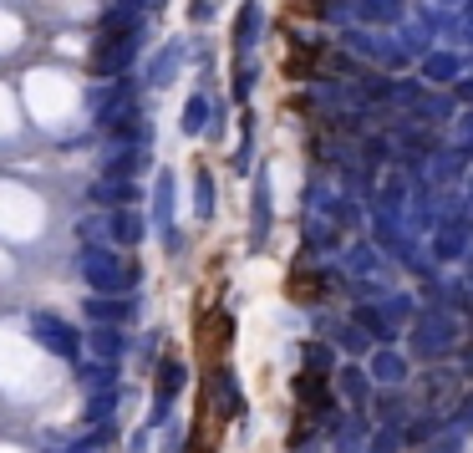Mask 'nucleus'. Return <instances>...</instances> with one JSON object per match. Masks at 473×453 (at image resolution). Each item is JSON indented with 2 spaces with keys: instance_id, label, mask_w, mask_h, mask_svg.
I'll return each mask as SVG.
<instances>
[{
  "instance_id": "7ed1b4c3",
  "label": "nucleus",
  "mask_w": 473,
  "mask_h": 453,
  "mask_svg": "<svg viewBox=\"0 0 473 453\" xmlns=\"http://www.w3.org/2000/svg\"><path fill=\"white\" fill-rule=\"evenodd\" d=\"M184 382H189L184 362H163V367H158V403H153V423H163V418H168V407H174V397L184 392Z\"/></svg>"
},
{
  "instance_id": "2eb2a0df",
  "label": "nucleus",
  "mask_w": 473,
  "mask_h": 453,
  "mask_svg": "<svg viewBox=\"0 0 473 453\" xmlns=\"http://www.w3.org/2000/svg\"><path fill=\"white\" fill-rule=\"evenodd\" d=\"M108 367H82V382H92V388H102V382H108Z\"/></svg>"
},
{
  "instance_id": "1a4fd4ad",
  "label": "nucleus",
  "mask_w": 473,
  "mask_h": 453,
  "mask_svg": "<svg viewBox=\"0 0 473 453\" xmlns=\"http://www.w3.org/2000/svg\"><path fill=\"white\" fill-rule=\"evenodd\" d=\"M112 407H117V392H97L92 403H87V423H108Z\"/></svg>"
},
{
  "instance_id": "9b49d317",
  "label": "nucleus",
  "mask_w": 473,
  "mask_h": 453,
  "mask_svg": "<svg viewBox=\"0 0 473 453\" xmlns=\"http://www.w3.org/2000/svg\"><path fill=\"white\" fill-rule=\"evenodd\" d=\"M138 169H142V153H123V158H112L108 163V179H133Z\"/></svg>"
},
{
  "instance_id": "6e6552de",
  "label": "nucleus",
  "mask_w": 473,
  "mask_h": 453,
  "mask_svg": "<svg viewBox=\"0 0 473 453\" xmlns=\"http://www.w3.org/2000/svg\"><path fill=\"white\" fill-rule=\"evenodd\" d=\"M168 219H174V173H158V224L168 230Z\"/></svg>"
},
{
  "instance_id": "f8f14e48",
  "label": "nucleus",
  "mask_w": 473,
  "mask_h": 453,
  "mask_svg": "<svg viewBox=\"0 0 473 453\" xmlns=\"http://www.w3.org/2000/svg\"><path fill=\"white\" fill-rule=\"evenodd\" d=\"M87 346H92V352H123V336H117V331H92Z\"/></svg>"
},
{
  "instance_id": "f257e3e1",
  "label": "nucleus",
  "mask_w": 473,
  "mask_h": 453,
  "mask_svg": "<svg viewBox=\"0 0 473 453\" xmlns=\"http://www.w3.org/2000/svg\"><path fill=\"white\" fill-rule=\"evenodd\" d=\"M82 281L92 285V296H123V291L138 285V266H123L112 250L87 245V250H82Z\"/></svg>"
},
{
  "instance_id": "20e7f679",
  "label": "nucleus",
  "mask_w": 473,
  "mask_h": 453,
  "mask_svg": "<svg viewBox=\"0 0 473 453\" xmlns=\"http://www.w3.org/2000/svg\"><path fill=\"white\" fill-rule=\"evenodd\" d=\"M87 311L97 316V321H127V316H133V296H92L87 301Z\"/></svg>"
},
{
  "instance_id": "39448f33",
  "label": "nucleus",
  "mask_w": 473,
  "mask_h": 453,
  "mask_svg": "<svg viewBox=\"0 0 473 453\" xmlns=\"http://www.w3.org/2000/svg\"><path fill=\"white\" fill-rule=\"evenodd\" d=\"M112 240H117V245H138L142 240V214L138 209H117V214H112Z\"/></svg>"
},
{
  "instance_id": "ddd939ff",
  "label": "nucleus",
  "mask_w": 473,
  "mask_h": 453,
  "mask_svg": "<svg viewBox=\"0 0 473 453\" xmlns=\"http://www.w3.org/2000/svg\"><path fill=\"white\" fill-rule=\"evenodd\" d=\"M194 204H199V214H214V184H209V173H199V199H194Z\"/></svg>"
},
{
  "instance_id": "f3484780",
  "label": "nucleus",
  "mask_w": 473,
  "mask_h": 453,
  "mask_svg": "<svg viewBox=\"0 0 473 453\" xmlns=\"http://www.w3.org/2000/svg\"><path fill=\"white\" fill-rule=\"evenodd\" d=\"M469 270H473V260H469Z\"/></svg>"
},
{
  "instance_id": "4468645a",
  "label": "nucleus",
  "mask_w": 473,
  "mask_h": 453,
  "mask_svg": "<svg viewBox=\"0 0 473 453\" xmlns=\"http://www.w3.org/2000/svg\"><path fill=\"white\" fill-rule=\"evenodd\" d=\"M184 127H189V133H199V127H204V102H199V97H194L189 112H184Z\"/></svg>"
},
{
  "instance_id": "f03ea898",
  "label": "nucleus",
  "mask_w": 473,
  "mask_h": 453,
  "mask_svg": "<svg viewBox=\"0 0 473 453\" xmlns=\"http://www.w3.org/2000/svg\"><path fill=\"white\" fill-rule=\"evenodd\" d=\"M31 336L41 346H51L56 357H66V362H77L82 357V336L66 321H56V316H31Z\"/></svg>"
},
{
  "instance_id": "423d86ee",
  "label": "nucleus",
  "mask_w": 473,
  "mask_h": 453,
  "mask_svg": "<svg viewBox=\"0 0 473 453\" xmlns=\"http://www.w3.org/2000/svg\"><path fill=\"white\" fill-rule=\"evenodd\" d=\"M92 199L97 204H138V188H133V179H108V184H97Z\"/></svg>"
},
{
  "instance_id": "9d476101",
  "label": "nucleus",
  "mask_w": 473,
  "mask_h": 453,
  "mask_svg": "<svg viewBox=\"0 0 473 453\" xmlns=\"http://www.w3.org/2000/svg\"><path fill=\"white\" fill-rule=\"evenodd\" d=\"M305 372H331V346H321V342H311L305 346Z\"/></svg>"
},
{
  "instance_id": "dca6fc26",
  "label": "nucleus",
  "mask_w": 473,
  "mask_h": 453,
  "mask_svg": "<svg viewBox=\"0 0 473 453\" xmlns=\"http://www.w3.org/2000/svg\"><path fill=\"white\" fill-rule=\"evenodd\" d=\"M97 449H102V433H87L82 443H72V453H97Z\"/></svg>"
},
{
  "instance_id": "0eeeda50",
  "label": "nucleus",
  "mask_w": 473,
  "mask_h": 453,
  "mask_svg": "<svg viewBox=\"0 0 473 453\" xmlns=\"http://www.w3.org/2000/svg\"><path fill=\"white\" fill-rule=\"evenodd\" d=\"M214 382H219V413H224V418H235V413H239V388H235V377L219 367V372H214Z\"/></svg>"
}]
</instances>
